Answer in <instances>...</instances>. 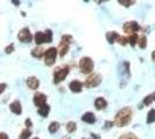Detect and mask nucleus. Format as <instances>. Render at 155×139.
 I'll return each instance as SVG.
<instances>
[{
	"instance_id": "72a5a7b5",
	"label": "nucleus",
	"mask_w": 155,
	"mask_h": 139,
	"mask_svg": "<svg viewBox=\"0 0 155 139\" xmlns=\"http://www.w3.org/2000/svg\"><path fill=\"white\" fill-rule=\"evenodd\" d=\"M92 138H94V139H99V137H98V136H96V134H92Z\"/></svg>"
},
{
	"instance_id": "2eb2a0df",
	"label": "nucleus",
	"mask_w": 155,
	"mask_h": 139,
	"mask_svg": "<svg viewBox=\"0 0 155 139\" xmlns=\"http://www.w3.org/2000/svg\"><path fill=\"white\" fill-rule=\"evenodd\" d=\"M94 106H96V108L98 109V110H101V109L106 108L107 102H106L105 99H103V97H98L97 100L94 101Z\"/></svg>"
},
{
	"instance_id": "cd10ccee",
	"label": "nucleus",
	"mask_w": 155,
	"mask_h": 139,
	"mask_svg": "<svg viewBox=\"0 0 155 139\" xmlns=\"http://www.w3.org/2000/svg\"><path fill=\"white\" fill-rule=\"evenodd\" d=\"M118 42H119V44L125 45V44L128 43V39H126V37H119V39H118Z\"/></svg>"
},
{
	"instance_id": "c9c22d12",
	"label": "nucleus",
	"mask_w": 155,
	"mask_h": 139,
	"mask_svg": "<svg viewBox=\"0 0 155 139\" xmlns=\"http://www.w3.org/2000/svg\"><path fill=\"white\" fill-rule=\"evenodd\" d=\"M34 139H39V138H38V137H36V138H34Z\"/></svg>"
},
{
	"instance_id": "dca6fc26",
	"label": "nucleus",
	"mask_w": 155,
	"mask_h": 139,
	"mask_svg": "<svg viewBox=\"0 0 155 139\" xmlns=\"http://www.w3.org/2000/svg\"><path fill=\"white\" fill-rule=\"evenodd\" d=\"M43 54H46V51H45L42 48H40V46H38V48H34V49L31 50V56H33V57L41 58Z\"/></svg>"
},
{
	"instance_id": "9b49d317",
	"label": "nucleus",
	"mask_w": 155,
	"mask_h": 139,
	"mask_svg": "<svg viewBox=\"0 0 155 139\" xmlns=\"http://www.w3.org/2000/svg\"><path fill=\"white\" fill-rule=\"evenodd\" d=\"M69 88L71 92L79 93L81 91H82V88H83V84H82L81 81H78V80H74V81L70 82Z\"/></svg>"
},
{
	"instance_id": "f3484780",
	"label": "nucleus",
	"mask_w": 155,
	"mask_h": 139,
	"mask_svg": "<svg viewBox=\"0 0 155 139\" xmlns=\"http://www.w3.org/2000/svg\"><path fill=\"white\" fill-rule=\"evenodd\" d=\"M120 36L117 34L116 31H110V32H107V35H106V39H107V41H109V43H114L116 41H118V39H119Z\"/></svg>"
},
{
	"instance_id": "39448f33",
	"label": "nucleus",
	"mask_w": 155,
	"mask_h": 139,
	"mask_svg": "<svg viewBox=\"0 0 155 139\" xmlns=\"http://www.w3.org/2000/svg\"><path fill=\"white\" fill-rule=\"evenodd\" d=\"M57 51L58 49L56 48H49L48 50H46V54H45V64L48 66H51L55 63L56 56H57Z\"/></svg>"
},
{
	"instance_id": "473e14b6",
	"label": "nucleus",
	"mask_w": 155,
	"mask_h": 139,
	"mask_svg": "<svg viewBox=\"0 0 155 139\" xmlns=\"http://www.w3.org/2000/svg\"><path fill=\"white\" fill-rule=\"evenodd\" d=\"M152 59H153V60L155 62V50L153 51V54H152Z\"/></svg>"
},
{
	"instance_id": "4be33fe9",
	"label": "nucleus",
	"mask_w": 155,
	"mask_h": 139,
	"mask_svg": "<svg viewBox=\"0 0 155 139\" xmlns=\"http://www.w3.org/2000/svg\"><path fill=\"white\" fill-rule=\"evenodd\" d=\"M137 42H139V36L137 35V34H134V35H131L130 37H128V43L131 44L132 46H134L137 44Z\"/></svg>"
},
{
	"instance_id": "bb28decb",
	"label": "nucleus",
	"mask_w": 155,
	"mask_h": 139,
	"mask_svg": "<svg viewBox=\"0 0 155 139\" xmlns=\"http://www.w3.org/2000/svg\"><path fill=\"white\" fill-rule=\"evenodd\" d=\"M135 1H131V0H119V4L120 5H124V6H126V7H130L131 5H133Z\"/></svg>"
},
{
	"instance_id": "f704fd0d",
	"label": "nucleus",
	"mask_w": 155,
	"mask_h": 139,
	"mask_svg": "<svg viewBox=\"0 0 155 139\" xmlns=\"http://www.w3.org/2000/svg\"><path fill=\"white\" fill-rule=\"evenodd\" d=\"M62 139H69V138H68V137H67V138H65V137H63Z\"/></svg>"
},
{
	"instance_id": "0eeeda50",
	"label": "nucleus",
	"mask_w": 155,
	"mask_h": 139,
	"mask_svg": "<svg viewBox=\"0 0 155 139\" xmlns=\"http://www.w3.org/2000/svg\"><path fill=\"white\" fill-rule=\"evenodd\" d=\"M101 80H103V78H101V74L93 73V74H91L90 77L86 79V81H85V84H84V85H85V87H87V88L97 87V86L101 82Z\"/></svg>"
},
{
	"instance_id": "7c9ffc66",
	"label": "nucleus",
	"mask_w": 155,
	"mask_h": 139,
	"mask_svg": "<svg viewBox=\"0 0 155 139\" xmlns=\"http://www.w3.org/2000/svg\"><path fill=\"white\" fill-rule=\"evenodd\" d=\"M0 137H1V139H7V136H6L5 132H1V133H0Z\"/></svg>"
},
{
	"instance_id": "ddd939ff",
	"label": "nucleus",
	"mask_w": 155,
	"mask_h": 139,
	"mask_svg": "<svg viewBox=\"0 0 155 139\" xmlns=\"http://www.w3.org/2000/svg\"><path fill=\"white\" fill-rule=\"evenodd\" d=\"M9 108L12 110V113H14L16 115H20L21 113H22V109H21V103L19 102V101H14V102H12L11 103V106H9Z\"/></svg>"
},
{
	"instance_id": "aec40b11",
	"label": "nucleus",
	"mask_w": 155,
	"mask_h": 139,
	"mask_svg": "<svg viewBox=\"0 0 155 139\" xmlns=\"http://www.w3.org/2000/svg\"><path fill=\"white\" fill-rule=\"evenodd\" d=\"M58 129H60V124L57 123V122H53V123H50L49 128H48V130H49L50 133H55L56 131H58Z\"/></svg>"
},
{
	"instance_id": "f257e3e1",
	"label": "nucleus",
	"mask_w": 155,
	"mask_h": 139,
	"mask_svg": "<svg viewBox=\"0 0 155 139\" xmlns=\"http://www.w3.org/2000/svg\"><path fill=\"white\" fill-rule=\"evenodd\" d=\"M132 119V110L130 108H124L117 113L114 118V124L117 126H125Z\"/></svg>"
},
{
	"instance_id": "b1692460",
	"label": "nucleus",
	"mask_w": 155,
	"mask_h": 139,
	"mask_svg": "<svg viewBox=\"0 0 155 139\" xmlns=\"http://www.w3.org/2000/svg\"><path fill=\"white\" fill-rule=\"evenodd\" d=\"M67 130H68V132H75V130H76V123L75 122H69V123L67 124Z\"/></svg>"
},
{
	"instance_id": "393cba45",
	"label": "nucleus",
	"mask_w": 155,
	"mask_h": 139,
	"mask_svg": "<svg viewBox=\"0 0 155 139\" xmlns=\"http://www.w3.org/2000/svg\"><path fill=\"white\" fill-rule=\"evenodd\" d=\"M139 45L141 49H145L146 45H147V39H146V36H141L139 39Z\"/></svg>"
},
{
	"instance_id": "6ab92c4d",
	"label": "nucleus",
	"mask_w": 155,
	"mask_h": 139,
	"mask_svg": "<svg viewBox=\"0 0 155 139\" xmlns=\"http://www.w3.org/2000/svg\"><path fill=\"white\" fill-rule=\"evenodd\" d=\"M49 110H50L49 106L46 104V106H43L42 108H39V114L42 116V117H47V115L49 114Z\"/></svg>"
},
{
	"instance_id": "5701e85b",
	"label": "nucleus",
	"mask_w": 155,
	"mask_h": 139,
	"mask_svg": "<svg viewBox=\"0 0 155 139\" xmlns=\"http://www.w3.org/2000/svg\"><path fill=\"white\" fill-rule=\"evenodd\" d=\"M31 132L28 130V129H26V130H23L22 132H21V134H20V137L19 138L20 139H28L29 137H31Z\"/></svg>"
},
{
	"instance_id": "7ed1b4c3",
	"label": "nucleus",
	"mask_w": 155,
	"mask_h": 139,
	"mask_svg": "<svg viewBox=\"0 0 155 139\" xmlns=\"http://www.w3.org/2000/svg\"><path fill=\"white\" fill-rule=\"evenodd\" d=\"M79 69L82 71V73H91L93 70V62L91 58L89 57H83L81 60H79Z\"/></svg>"
},
{
	"instance_id": "c85d7f7f",
	"label": "nucleus",
	"mask_w": 155,
	"mask_h": 139,
	"mask_svg": "<svg viewBox=\"0 0 155 139\" xmlns=\"http://www.w3.org/2000/svg\"><path fill=\"white\" fill-rule=\"evenodd\" d=\"M13 50H14V44L8 45L7 48H6V54H11V52H13Z\"/></svg>"
},
{
	"instance_id": "4468645a",
	"label": "nucleus",
	"mask_w": 155,
	"mask_h": 139,
	"mask_svg": "<svg viewBox=\"0 0 155 139\" xmlns=\"http://www.w3.org/2000/svg\"><path fill=\"white\" fill-rule=\"evenodd\" d=\"M82 121L85 122V123L93 124L96 122V117H94V115H93L92 113H86V114H84V115L82 116Z\"/></svg>"
},
{
	"instance_id": "f03ea898",
	"label": "nucleus",
	"mask_w": 155,
	"mask_h": 139,
	"mask_svg": "<svg viewBox=\"0 0 155 139\" xmlns=\"http://www.w3.org/2000/svg\"><path fill=\"white\" fill-rule=\"evenodd\" d=\"M35 43L40 45V44H43V43H50L53 41V32L51 30L45 31V32H41V31H38L35 34Z\"/></svg>"
},
{
	"instance_id": "9d476101",
	"label": "nucleus",
	"mask_w": 155,
	"mask_h": 139,
	"mask_svg": "<svg viewBox=\"0 0 155 139\" xmlns=\"http://www.w3.org/2000/svg\"><path fill=\"white\" fill-rule=\"evenodd\" d=\"M46 102H47V96L43 93H36L34 95V103H35L36 107L42 108L43 106H46Z\"/></svg>"
},
{
	"instance_id": "423d86ee",
	"label": "nucleus",
	"mask_w": 155,
	"mask_h": 139,
	"mask_svg": "<svg viewBox=\"0 0 155 139\" xmlns=\"http://www.w3.org/2000/svg\"><path fill=\"white\" fill-rule=\"evenodd\" d=\"M71 36L69 35H63L62 37V41H61V43H60V46H58V51H60V56L63 57L64 54L68 52V50H69V44L71 43Z\"/></svg>"
},
{
	"instance_id": "412c9836",
	"label": "nucleus",
	"mask_w": 155,
	"mask_h": 139,
	"mask_svg": "<svg viewBox=\"0 0 155 139\" xmlns=\"http://www.w3.org/2000/svg\"><path fill=\"white\" fill-rule=\"evenodd\" d=\"M155 122V109H152V110H149V113H148L147 115V123L150 124V123H154Z\"/></svg>"
},
{
	"instance_id": "f8f14e48",
	"label": "nucleus",
	"mask_w": 155,
	"mask_h": 139,
	"mask_svg": "<svg viewBox=\"0 0 155 139\" xmlns=\"http://www.w3.org/2000/svg\"><path fill=\"white\" fill-rule=\"evenodd\" d=\"M27 86H28L31 89H38L40 86L39 79L35 77H29L27 79Z\"/></svg>"
},
{
	"instance_id": "a211bd4d",
	"label": "nucleus",
	"mask_w": 155,
	"mask_h": 139,
	"mask_svg": "<svg viewBox=\"0 0 155 139\" xmlns=\"http://www.w3.org/2000/svg\"><path fill=\"white\" fill-rule=\"evenodd\" d=\"M153 101H155V92L152 93L150 95H147V96L145 97V100H143V104H145V106H149Z\"/></svg>"
},
{
	"instance_id": "c756f323",
	"label": "nucleus",
	"mask_w": 155,
	"mask_h": 139,
	"mask_svg": "<svg viewBox=\"0 0 155 139\" xmlns=\"http://www.w3.org/2000/svg\"><path fill=\"white\" fill-rule=\"evenodd\" d=\"M26 126H27V128H31V121L29 119V118L26 119Z\"/></svg>"
},
{
	"instance_id": "6e6552de",
	"label": "nucleus",
	"mask_w": 155,
	"mask_h": 139,
	"mask_svg": "<svg viewBox=\"0 0 155 139\" xmlns=\"http://www.w3.org/2000/svg\"><path fill=\"white\" fill-rule=\"evenodd\" d=\"M123 29L126 34L128 35H134L137 31L140 30V26L138 24V22L135 21H130V22H126L123 27Z\"/></svg>"
},
{
	"instance_id": "a878e982",
	"label": "nucleus",
	"mask_w": 155,
	"mask_h": 139,
	"mask_svg": "<svg viewBox=\"0 0 155 139\" xmlns=\"http://www.w3.org/2000/svg\"><path fill=\"white\" fill-rule=\"evenodd\" d=\"M119 139H139V138L135 134H133V133H125Z\"/></svg>"
},
{
	"instance_id": "1a4fd4ad",
	"label": "nucleus",
	"mask_w": 155,
	"mask_h": 139,
	"mask_svg": "<svg viewBox=\"0 0 155 139\" xmlns=\"http://www.w3.org/2000/svg\"><path fill=\"white\" fill-rule=\"evenodd\" d=\"M18 39H20L21 42H23V43H29L31 41V39H33V36H31V31H29L28 28H23V29H21V30L19 31Z\"/></svg>"
},
{
	"instance_id": "20e7f679",
	"label": "nucleus",
	"mask_w": 155,
	"mask_h": 139,
	"mask_svg": "<svg viewBox=\"0 0 155 139\" xmlns=\"http://www.w3.org/2000/svg\"><path fill=\"white\" fill-rule=\"evenodd\" d=\"M69 74V66L60 67L54 72V84H60Z\"/></svg>"
},
{
	"instance_id": "2f4dec72",
	"label": "nucleus",
	"mask_w": 155,
	"mask_h": 139,
	"mask_svg": "<svg viewBox=\"0 0 155 139\" xmlns=\"http://www.w3.org/2000/svg\"><path fill=\"white\" fill-rule=\"evenodd\" d=\"M5 87H6L5 84H1V89H0V93H2L4 91H5Z\"/></svg>"
}]
</instances>
